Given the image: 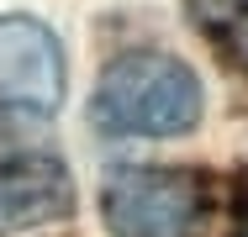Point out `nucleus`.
Here are the masks:
<instances>
[{
	"mask_svg": "<svg viewBox=\"0 0 248 237\" xmlns=\"http://www.w3.org/2000/svg\"><path fill=\"white\" fill-rule=\"evenodd\" d=\"M90 121L127 137H180L201 121V79L174 53H122L90 95Z\"/></svg>",
	"mask_w": 248,
	"mask_h": 237,
	"instance_id": "1",
	"label": "nucleus"
},
{
	"mask_svg": "<svg viewBox=\"0 0 248 237\" xmlns=\"http://www.w3.org/2000/svg\"><path fill=\"white\" fill-rule=\"evenodd\" d=\"M100 211L116 237H201L211 190L196 169H116L106 174Z\"/></svg>",
	"mask_w": 248,
	"mask_h": 237,
	"instance_id": "2",
	"label": "nucleus"
},
{
	"mask_svg": "<svg viewBox=\"0 0 248 237\" xmlns=\"http://www.w3.org/2000/svg\"><path fill=\"white\" fill-rule=\"evenodd\" d=\"M63 47L32 16H0V105L58 111L63 105Z\"/></svg>",
	"mask_w": 248,
	"mask_h": 237,
	"instance_id": "3",
	"label": "nucleus"
},
{
	"mask_svg": "<svg viewBox=\"0 0 248 237\" xmlns=\"http://www.w3.org/2000/svg\"><path fill=\"white\" fill-rule=\"evenodd\" d=\"M74 211V185L53 158H11L0 163V237L48 227Z\"/></svg>",
	"mask_w": 248,
	"mask_h": 237,
	"instance_id": "4",
	"label": "nucleus"
},
{
	"mask_svg": "<svg viewBox=\"0 0 248 237\" xmlns=\"http://www.w3.org/2000/svg\"><path fill=\"white\" fill-rule=\"evenodd\" d=\"M190 16H196L201 32H217V37H232L238 27H248V0H185Z\"/></svg>",
	"mask_w": 248,
	"mask_h": 237,
	"instance_id": "5",
	"label": "nucleus"
},
{
	"mask_svg": "<svg viewBox=\"0 0 248 237\" xmlns=\"http://www.w3.org/2000/svg\"><path fill=\"white\" fill-rule=\"evenodd\" d=\"M232 237H248V211H243V222H238V232H232Z\"/></svg>",
	"mask_w": 248,
	"mask_h": 237,
	"instance_id": "6",
	"label": "nucleus"
}]
</instances>
